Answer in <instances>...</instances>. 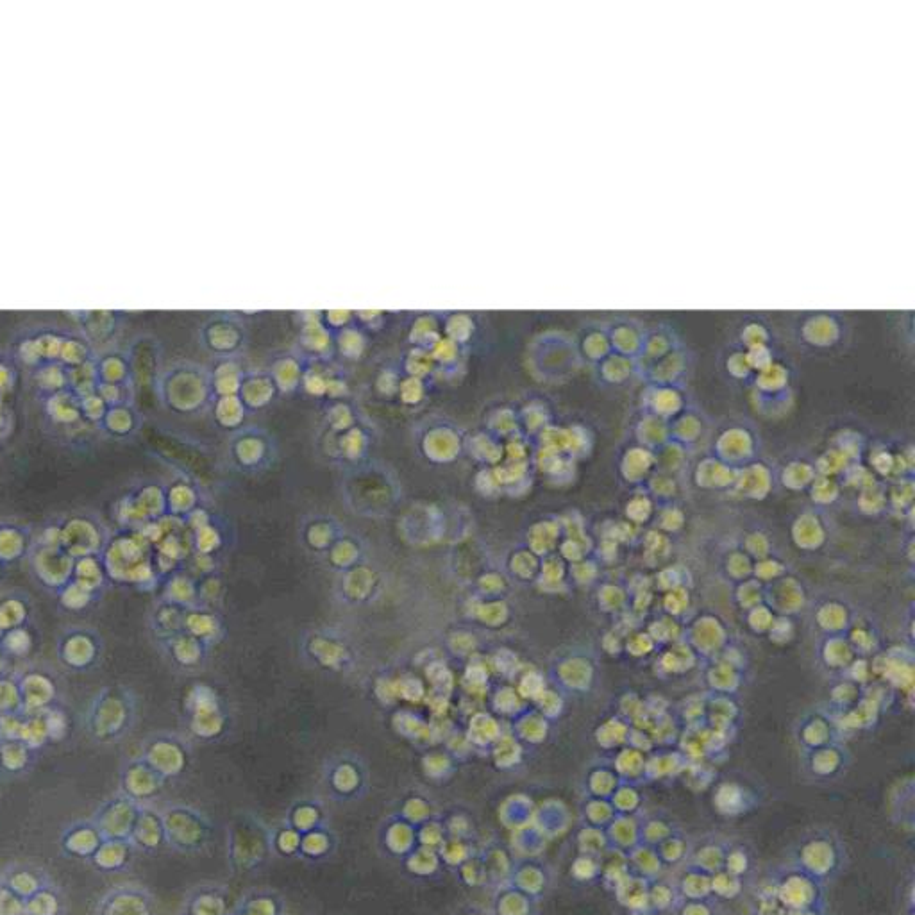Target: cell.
Returning <instances> with one entry per match:
<instances>
[{
  "instance_id": "cell-8",
  "label": "cell",
  "mask_w": 915,
  "mask_h": 915,
  "mask_svg": "<svg viewBox=\"0 0 915 915\" xmlns=\"http://www.w3.org/2000/svg\"><path fill=\"white\" fill-rule=\"evenodd\" d=\"M133 849L129 840L104 839L88 864L99 873H120L131 862Z\"/></svg>"
},
{
  "instance_id": "cell-5",
  "label": "cell",
  "mask_w": 915,
  "mask_h": 915,
  "mask_svg": "<svg viewBox=\"0 0 915 915\" xmlns=\"http://www.w3.org/2000/svg\"><path fill=\"white\" fill-rule=\"evenodd\" d=\"M52 882L49 871L34 862H9L0 867V883L26 901Z\"/></svg>"
},
{
  "instance_id": "cell-12",
  "label": "cell",
  "mask_w": 915,
  "mask_h": 915,
  "mask_svg": "<svg viewBox=\"0 0 915 915\" xmlns=\"http://www.w3.org/2000/svg\"><path fill=\"white\" fill-rule=\"evenodd\" d=\"M678 345H681L678 331L672 328L671 324L660 322V324L646 328L640 354L662 358L665 354L671 353L672 349L678 347Z\"/></svg>"
},
{
  "instance_id": "cell-1",
  "label": "cell",
  "mask_w": 915,
  "mask_h": 915,
  "mask_svg": "<svg viewBox=\"0 0 915 915\" xmlns=\"http://www.w3.org/2000/svg\"><path fill=\"white\" fill-rule=\"evenodd\" d=\"M790 333L796 342L808 349L824 351L844 344L848 340V320L835 311H810L799 313L792 322Z\"/></svg>"
},
{
  "instance_id": "cell-10",
  "label": "cell",
  "mask_w": 915,
  "mask_h": 915,
  "mask_svg": "<svg viewBox=\"0 0 915 915\" xmlns=\"http://www.w3.org/2000/svg\"><path fill=\"white\" fill-rule=\"evenodd\" d=\"M163 833H165V830H161L160 817H156V814L151 812L149 808H143L142 806L140 814L136 817V823L133 826L129 842H131L133 848L152 851V849L160 846Z\"/></svg>"
},
{
  "instance_id": "cell-11",
  "label": "cell",
  "mask_w": 915,
  "mask_h": 915,
  "mask_svg": "<svg viewBox=\"0 0 915 915\" xmlns=\"http://www.w3.org/2000/svg\"><path fill=\"white\" fill-rule=\"evenodd\" d=\"M735 336L739 347L749 349L755 345L773 344L776 331L764 317L748 315L740 320Z\"/></svg>"
},
{
  "instance_id": "cell-7",
  "label": "cell",
  "mask_w": 915,
  "mask_h": 915,
  "mask_svg": "<svg viewBox=\"0 0 915 915\" xmlns=\"http://www.w3.org/2000/svg\"><path fill=\"white\" fill-rule=\"evenodd\" d=\"M120 792L136 803H143L151 799L156 792V776L147 765L142 762H127L120 769Z\"/></svg>"
},
{
  "instance_id": "cell-15",
  "label": "cell",
  "mask_w": 915,
  "mask_h": 915,
  "mask_svg": "<svg viewBox=\"0 0 915 915\" xmlns=\"http://www.w3.org/2000/svg\"><path fill=\"white\" fill-rule=\"evenodd\" d=\"M22 915H31V914H27V912H26V914H22Z\"/></svg>"
},
{
  "instance_id": "cell-6",
  "label": "cell",
  "mask_w": 915,
  "mask_h": 915,
  "mask_svg": "<svg viewBox=\"0 0 915 915\" xmlns=\"http://www.w3.org/2000/svg\"><path fill=\"white\" fill-rule=\"evenodd\" d=\"M606 328H608V338H610L612 349H615L621 356H630V354H638L642 351L646 326L640 320L628 317V315H619L615 319L606 320Z\"/></svg>"
},
{
  "instance_id": "cell-13",
  "label": "cell",
  "mask_w": 915,
  "mask_h": 915,
  "mask_svg": "<svg viewBox=\"0 0 915 915\" xmlns=\"http://www.w3.org/2000/svg\"><path fill=\"white\" fill-rule=\"evenodd\" d=\"M26 912L31 915H63L65 896L56 882L36 892L26 901Z\"/></svg>"
},
{
  "instance_id": "cell-14",
  "label": "cell",
  "mask_w": 915,
  "mask_h": 915,
  "mask_svg": "<svg viewBox=\"0 0 915 915\" xmlns=\"http://www.w3.org/2000/svg\"><path fill=\"white\" fill-rule=\"evenodd\" d=\"M26 914V899L0 883V915Z\"/></svg>"
},
{
  "instance_id": "cell-3",
  "label": "cell",
  "mask_w": 915,
  "mask_h": 915,
  "mask_svg": "<svg viewBox=\"0 0 915 915\" xmlns=\"http://www.w3.org/2000/svg\"><path fill=\"white\" fill-rule=\"evenodd\" d=\"M93 915H158L151 892L140 883H117L99 896Z\"/></svg>"
},
{
  "instance_id": "cell-9",
  "label": "cell",
  "mask_w": 915,
  "mask_h": 915,
  "mask_svg": "<svg viewBox=\"0 0 915 915\" xmlns=\"http://www.w3.org/2000/svg\"><path fill=\"white\" fill-rule=\"evenodd\" d=\"M580 353L588 356V360H605L606 354L612 349L606 322L601 320H588L580 328Z\"/></svg>"
},
{
  "instance_id": "cell-4",
  "label": "cell",
  "mask_w": 915,
  "mask_h": 915,
  "mask_svg": "<svg viewBox=\"0 0 915 915\" xmlns=\"http://www.w3.org/2000/svg\"><path fill=\"white\" fill-rule=\"evenodd\" d=\"M102 840L104 837H102L101 830L88 817V819H76V821L68 823L59 835L58 844L63 855L88 862L93 857V853L101 846Z\"/></svg>"
},
{
  "instance_id": "cell-2",
  "label": "cell",
  "mask_w": 915,
  "mask_h": 915,
  "mask_svg": "<svg viewBox=\"0 0 915 915\" xmlns=\"http://www.w3.org/2000/svg\"><path fill=\"white\" fill-rule=\"evenodd\" d=\"M140 810V803L127 798L126 794L118 790L117 794L104 799L97 806L90 819L101 830L104 839L129 840Z\"/></svg>"
}]
</instances>
